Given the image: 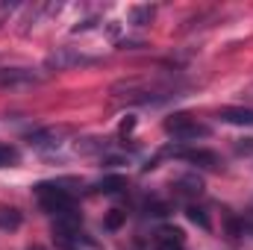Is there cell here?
<instances>
[{
    "mask_svg": "<svg viewBox=\"0 0 253 250\" xmlns=\"http://www.w3.org/2000/svg\"><path fill=\"white\" fill-rule=\"evenodd\" d=\"M36 194H39L42 209H44V212H50V215H62V212L77 209L74 197H71L59 183H39V186H36Z\"/></svg>",
    "mask_w": 253,
    "mask_h": 250,
    "instance_id": "6da1fadb",
    "label": "cell"
},
{
    "mask_svg": "<svg viewBox=\"0 0 253 250\" xmlns=\"http://www.w3.org/2000/svg\"><path fill=\"white\" fill-rule=\"evenodd\" d=\"M165 132L174 135V138H180V141H191V138H203V135H209V126L197 124L191 115L180 112V115H174V118L165 121Z\"/></svg>",
    "mask_w": 253,
    "mask_h": 250,
    "instance_id": "7a4b0ae2",
    "label": "cell"
},
{
    "mask_svg": "<svg viewBox=\"0 0 253 250\" xmlns=\"http://www.w3.org/2000/svg\"><path fill=\"white\" fill-rule=\"evenodd\" d=\"M94 62L91 56H83L80 50H74V47H56L47 59H44V71H71V68H77V65H88Z\"/></svg>",
    "mask_w": 253,
    "mask_h": 250,
    "instance_id": "3957f363",
    "label": "cell"
},
{
    "mask_svg": "<svg viewBox=\"0 0 253 250\" xmlns=\"http://www.w3.org/2000/svg\"><path fill=\"white\" fill-rule=\"evenodd\" d=\"M80 227H83V218H80L77 209H71V212L56 215V221H53V236H56L62 245H74V242H80Z\"/></svg>",
    "mask_w": 253,
    "mask_h": 250,
    "instance_id": "277c9868",
    "label": "cell"
},
{
    "mask_svg": "<svg viewBox=\"0 0 253 250\" xmlns=\"http://www.w3.org/2000/svg\"><path fill=\"white\" fill-rule=\"evenodd\" d=\"M42 77L33 74L30 68H0V85L3 88H15V85H33Z\"/></svg>",
    "mask_w": 253,
    "mask_h": 250,
    "instance_id": "5b68a950",
    "label": "cell"
},
{
    "mask_svg": "<svg viewBox=\"0 0 253 250\" xmlns=\"http://www.w3.org/2000/svg\"><path fill=\"white\" fill-rule=\"evenodd\" d=\"M177 159H186L191 165H197V168H218V153H212V150H177L174 153Z\"/></svg>",
    "mask_w": 253,
    "mask_h": 250,
    "instance_id": "8992f818",
    "label": "cell"
},
{
    "mask_svg": "<svg viewBox=\"0 0 253 250\" xmlns=\"http://www.w3.org/2000/svg\"><path fill=\"white\" fill-rule=\"evenodd\" d=\"M30 144L36 150H53V147H59V132L56 129H36V132H30Z\"/></svg>",
    "mask_w": 253,
    "mask_h": 250,
    "instance_id": "52a82bcc",
    "label": "cell"
},
{
    "mask_svg": "<svg viewBox=\"0 0 253 250\" xmlns=\"http://www.w3.org/2000/svg\"><path fill=\"white\" fill-rule=\"evenodd\" d=\"M174 194H180V197H197V194H203V180L200 177H180L177 183H174Z\"/></svg>",
    "mask_w": 253,
    "mask_h": 250,
    "instance_id": "ba28073f",
    "label": "cell"
},
{
    "mask_svg": "<svg viewBox=\"0 0 253 250\" xmlns=\"http://www.w3.org/2000/svg\"><path fill=\"white\" fill-rule=\"evenodd\" d=\"M218 118L227 121V124H236V126H253V109H233V106H227V109H221Z\"/></svg>",
    "mask_w": 253,
    "mask_h": 250,
    "instance_id": "9c48e42d",
    "label": "cell"
},
{
    "mask_svg": "<svg viewBox=\"0 0 253 250\" xmlns=\"http://www.w3.org/2000/svg\"><path fill=\"white\" fill-rule=\"evenodd\" d=\"M186 218H189V221L194 224V227H200V230H206V233L212 230V221H209V212H206L203 206H194V203H189V206H186Z\"/></svg>",
    "mask_w": 253,
    "mask_h": 250,
    "instance_id": "30bf717a",
    "label": "cell"
},
{
    "mask_svg": "<svg viewBox=\"0 0 253 250\" xmlns=\"http://www.w3.org/2000/svg\"><path fill=\"white\" fill-rule=\"evenodd\" d=\"M94 188H97L100 194H118L121 188H126V180L121 177V174H112V177H103Z\"/></svg>",
    "mask_w": 253,
    "mask_h": 250,
    "instance_id": "8fae6325",
    "label": "cell"
},
{
    "mask_svg": "<svg viewBox=\"0 0 253 250\" xmlns=\"http://www.w3.org/2000/svg\"><path fill=\"white\" fill-rule=\"evenodd\" d=\"M153 15H156L153 6H132V9H129V21H132L135 27H147V24L153 21Z\"/></svg>",
    "mask_w": 253,
    "mask_h": 250,
    "instance_id": "7c38bea8",
    "label": "cell"
},
{
    "mask_svg": "<svg viewBox=\"0 0 253 250\" xmlns=\"http://www.w3.org/2000/svg\"><path fill=\"white\" fill-rule=\"evenodd\" d=\"M21 227V212L12 206H0V230H18Z\"/></svg>",
    "mask_w": 253,
    "mask_h": 250,
    "instance_id": "4fadbf2b",
    "label": "cell"
},
{
    "mask_svg": "<svg viewBox=\"0 0 253 250\" xmlns=\"http://www.w3.org/2000/svg\"><path fill=\"white\" fill-rule=\"evenodd\" d=\"M126 221V212H121V209H112L109 215H106V221H103V230H109V233H115V230H121Z\"/></svg>",
    "mask_w": 253,
    "mask_h": 250,
    "instance_id": "5bb4252c",
    "label": "cell"
},
{
    "mask_svg": "<svg viewBox=\"0 0 253 250\" xmlns=\"http://www.w3.org/2000/svg\"><path fill=\"white\" fill-rule=\"evenodd\" d=\"M159 239H165V242H177V245H183V230H177V227H162V230H159Z\"/></svg>",
    "mask_w": 253,
    "mask_h": 250,
    "instance_id": "9a60e30c",
    "label": "cell"
},
{
    "mask_svg": "<svg viewBox=\"0 0 253 250\" xmlns=\"http://www.w3.org/2000/svg\"><path fill=\"white\" fill-rule=\"evenodd\" d=\"M147 212H150V215H156V218H162V215H168V212H171V206H168V203H162V200H150V203H147Z\"/></svg>",
    "mask_w": 253,
    "mask_h": 250,
    "instance_id": "2e32d148",
    "label": "cell"
},
{
    "mask_svg": "<svg viewBox=\"0 0 253 250\" xmlns=\"http://www.w3.org/2000/svg\"><path fill=\"white\" fill-rule=\"evenodd\" d=\"M18 159V153L12 150V147H6V144H0V168H6V165H12Z\"/></svg>",
    "mask_w": 253,
    "mask_h": 250,
    "instance_id": "e0dca14e",
    "label": "cell"
},
{
    "mask_svg": "<svg viewBox=\"0 0 253 250\" xmlns=\"http://www.w3.org/2000/svg\"><path fill=\"white\" fill-rule=\"evenodd\" d=\"M227 233H230V236H242V233H245L242 218H239V221H236V218H227Z\"/></svg>",
    "mask_w": 253,
    "mask_h": 250,
    "instance_id": "ac0fdd59",
    "label": "cell"
},
{
    "mask_svg": "<svg viewBox=\"0 0 253 250\" xmlns=\"http://www.w3.org/2000/svg\"><path fill=\"white\" fill-rule=\"evenodd\" d=\"M156 250H183V245H177V242H165V239H159V242H156Z\"/></svg>",
    "mask_w": 253,
    "mask_h": 250,
    "instance_id": "d6986e66",
    "label": "cell"
},
{
    "mask_svg": "<svg viewBox=\"0 0 253 250\" xmlns=\"http://www.w3.org/2000/svg\"><path fill=\"white\" fill-rule=\"evenodd\" d=\"M242 224H245V230H248V233H253V209H248V212L242 215Z\"/></svg>",
    "mask_w": 253,
    "mask_h": 250,
    "instance_id": "ffe728a7",
    "label": "cell"
},
{
    "mask_svg": "<svg viewBox=\"0 0 253 250\" xmlns=\"http://www.w3.org/2000/svg\"><path fill=\"white\" fill-rule=\"evenodd\" d=\"M132 126H135V118H124V121H121V135H126Z\"/></svg>",
    "mask_w": 253,
    "mask_h": 250,
    "instance_id": "44dd1931",
    "label": "cell"
},
{
    "mask_svg": "<svg viewBox=\"0 0 253 250\" xmlns=\"http://www.w3.org/2000/svg\"><path fill=\"white\" fill-rule=\"evenodd\" d=\"M253 150V138H245L242 144H239V153H251Z\"/></svg>",
    "mask_w": 253,
    "mask_h": 250,
    "instance_id": "7402d4cb",
    "label": "cell"
},
{
    "mask_svg": "<svg viewBox=\"0 0 253 250\" xmlns=\"http://www.w3.org/2000/svg\"><path fill=\"white\" fill-rule=\"evenodd\" d=\"M36 250H42V248H36Z\"/></svg>",
    "mask_w": 253,
    "mask_h": 250,
    "instance_id": "603a6c76",
    "label": "cell"
}]
</instances>
